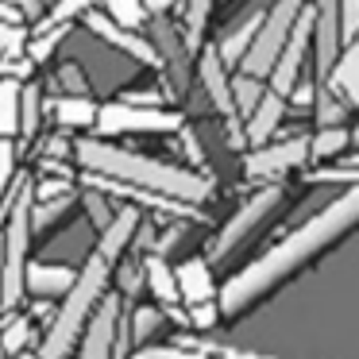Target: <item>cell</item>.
<instances>
[{
  "instance_id": "1",
  "label": "cell",
  "mask_w": 359,
  "mask_h": 359,
  "mask_svg": "<svg viewBox=\"0 0 359 359\" xmlns=\"http://www.w3.org/2000/svg\"><path fill=\"white\" fill-rule=\"evenodd\" d=\"M182 348L243 359H359V189L325 248L212 332L178 336Z\"/></svg>"
},
{
  "instance_id": "2",
  "label": "cell",
  "mask_w": 359,
  "mask_h": 359,
  "mask_svg": "<svg viewBox=\"0 0 359 359\" xmlns=\"http://www.w3.org/2000/svg\"><path fill=\"white\" fill-rule=\"evenodd\" d=\"M74 158H78V166L86 174H93V178H109V182H116V186L147 189V194L189 205V209H201L212 197V178L205 170L163 163V158H151V155L132 151V147H116V143L104 140V135H86V140H78L74 143Z\"/></svg>"
},
{
  "instance_id": "3",
  "label": "cell",
  "mask_w": 359,
  "mask_h": 359,
  "mask_svg": "<svg viewBox=\"0 0 359 359\" xmlns=\"http://www.w3.org/2000/svg\"><path fill=\"white\" fill-rule=\"evenodd\" d=\"M112 266L116 263L104 259L97 248L89 251V259L78 271V282H74L70 294L62 297V309L55 313V320H50V328H47V340H43V348L35 359H66L78 348L93 309L101 305V297L109 294V286H112Z\"/></svg>"
},
{
  "instance_id": "4",
  "label": "cell",
  "mask_w": 359,
  "mask_h": 359,
  "mask_svg": "<svg viewBox=\"0 0 359 359\" xmlns=\"http://www.w3.org/2000/svg\"><path fill=\"white\" fill-rule=\"evenodd\" d=\"M8 209V224H4V271H0V309H16L20 297L27 294V251H32V228H35V189L32 182H20L12 189V201H4Z\"/></svg>"
},
{
  "instance_id": "5",
  "label": "cell",
  "mask_w": 359,
  "mask_h": 359,
  "mask_svg": "<svg viewBox=\"0 0 359 359\" xmlns=\"http://www.w3.org/2000/svg\"><path fill=\"white\" fill-rule=\"evenodd\" d=\"M309 8V0H271V8L263 12V20H259L255 35H251L248 50L240 55V62H236V70L240 74H251V78H271L274 62H278L282 47L290 43V32H294V24L302 20V12Z\"/></svg>"
},
{
  "instance_id": "6",
  "label": "cell",
  "mask_w": 359,
  "mask_h": 359,
  "mask_svg": "<svg viewBox=\"0 0 359 359\" xmlns=\"http://www.w3.org/2000/svg\"><path fill=\"white\" fill-rule=\"evenodd\" d=\"M302 170H309V128L294 135H278V140L240 155V182H248V186L294 182L302 178Z\"/></svg>"
},
{
  "instance_id": "7",
  "label": "cell",
  "mask_w": 359,
  "mask_h": 359,
  "mask_svg": "<svg viewBox=\"0 0 359 359\" xmlns=\"http://www.w3.org/2000/svg\"><path fill=\"white\" fill-rule=\"evenodd\" d=\"M147 39L155 43L158 66L166 70V93L186 101L189 89L197 86V50L186 43L182 24L166 8H158L147 16Z\"/></svg>"
},
{
  "instance_id": "8",
  "label": "cell",
  "mask_w": 359,
  "mask_h": 359,
  "mask_svg": "<svg viewBox=\"0 0 359 359\" xmlns=\"http://www.w3.org/2000/svg\"><path fill=\"white\" fill-rule=\"evenodd\" d=\"M186 120L170 109H151V104H132V101H112L97 109V132L104 140L112 135H170L182 132Z\"/></svg>"
},
{
  "instance_id": "9",
  "label": "cell",
  "mask_w": 359,
  "mask_h": 359,
  "mask_svg": "<svg viewBox=\"0 0 359 359\" xmlns=\"http://www.w3.org/2000/svg\"><path fill=\"white\" fill-rule=\"evenodd\" d=\"M120 302H124L120 294L101 297V305L93 309V317H89L86 332H81V340H78L81 359H112V348H116V336H120V320H124Z\"/></svg>"
},
{
  "instance_id": "10",
  "label": "cell",
  "mask_w": 359,
  "mask_h": 359,
  "mask_svg": "<svg viewBox=\"0 0 359 359\" xmlns=\"http://www.w3.org/2000/svg\"><path fill=\"white\" fill-rule=\"evenodd\" d=\"M86 27L97 35L101 43H109V47H116L120 55H128L132 62H140V66H158V50H155V43L147 39V35H140V32H132V27H120L116 20L109 16V12H86Z\"/></svg>"
},
{
  "instance_id": "11",
  "label": "cell",
  "mask_w": 359,
  "mask_h": 359,
  "mask_svg": "<svg viewBox=\"0 0 359 359\" xmlns=\"http://www.w3.org/2000/svg\"><path fill=\"white\" fill-rule=\"evenodd\" d=\"M294 112V104L286 101V97H278L274 89H266L263 101L255 104V109L243 116V135H248V151L251 147H263V143H271L274 135H278V128L286 124V116Z\"/></svg>"
},
{
  "instance_id": "12",
  "label": "cell",
  "mask_w": 359,
  "mask_h": 359,
  "mask_svg": "<svg viewBox=\"0 0 359 359\" xmlns=\"http://www.w3.org/2000/svg\"><path fill=\"white\" fill-rule=\"evenodd\" d=\"M178 271V290H182V305H201V302H217L220 294V278L212 271V263L205 255H194L186 263L174 266Z\"/></svg>"
},
{
  "instance_id": "13",
  "label": "cell",
  "mask_w": 359,
  "mask_h": 359,
  "mask_svg": "<svg viewBox=\"0 0 359 359\" xmlns=\"http://www.w3.org/2000/svg\"><path fill=\"white\" fill-rule=\"evenodd\" d=\"M78 282V271L66 263H27V294L35 297H66Z\"/></svg>"
},
{
  "instance_id": "14",
  "label": "cell",
  "mask_w": 359,
  "mask_h": 359,
  "mask_svg": "<svg viewBox=\"0 0 359 359\" xmlns=\"http://www.w3.org/2000/svg\"><path fill=\"white\" fill-rule=\"evenodd\" d=\"M143 274H147V294L158 305H182V290H178V271L170 266V259L147 251L143 255Z\"/></svg>"
},
{
  "instance_id": "15",
  "label": "cell",
  "mask_w": 359,
  "mask_h": 359,
  "mask_svg": "<svg viewBox=\"0 0 359 359\" xmlns=\"http://www.w3.org/2000/svg\"><path fill=\"white\" fill-rule=\"evenodd\" d=\"M97 109H101V104H93L89 97H74V93L58 97V101L50 104L58 132H86V128H97Z\"/></svg>"
},
{
  "instance_id": "16",
  "label": "cell",
  "mask_w": 359,
  "mask_h": 359,
  "mask_svg": "<svg viewBox=\"0 0 359 359\" xmlns=\"http://www.w3.org/2000/svg\"><path fill=\"white\" fill-rule=\"evenodd\" d=\"M166 309L158 302H135L132 309H128V328H132V344H135V351L140 348H147L151 340H155V332L166 325Z\"/></svg>"
},
{
  "instance_id": "17",
  "label": "cell",
  "mask_w": 359,
  "mask_h": 359,
  "mask_svg": "<svg viewBox=\"0 0 359 359\" xmlns=\"http://www.w3.org/2000/svg\"><path fill=\"white\" fill-rule=\"evenodd\" d=\"M220 0H186L182 4V32H186V43L194 50H201L209 43V24L217 16Z\"/></svg>"
},
{
  "instance_id": "18",
  "label": "cell",
  "mask_w": 359,
  "mask_h": 359,
  "mask_svg": "<svg viewBox=\"0 0 359 359\" xmlns=\"http://www.w3.org/2000/svg\"><path fill=\"white\" fill-rule=\"evenodd\" d=\"M20 93L24 81L20 78H4L0 81V135H20Z\"/></svg>"
},
{
  "instance_id": "19",
  "label": "cell",
  "mask_w": 359,
  "mask_h": 359,
  "mask_svg": "<svg viewBox=\"0 0 359 359\" xmlns=\"http://www.w3.org/2000/svg\"><path fill=\"white\" fill-rule=\"evenodd\" d=\"M263 93H266L263 78H251V74L232 70V101H236V112H240V116H248V112L263 101Z\"/></svg>"
},
{
  "instance_id": "20",
  "label": "cell",
  "mask_w": 359,
  "mask_h": 359,
  "mask_svg": "<svg viewBox=\"0 0 359 359\" xmlns=\"http://www.w3.org/2000/svg\"><path fill=\"white\" fill-rule=\"evenodd\" d=\"M66 39V24H55V27H39V32H32V39H27V58H32V66L39 62H50V55L58 50V43Z\"/></svg>"
},
{
  "instance_id": "21",
  "label": "cell",
  "mask_w": 359,
  "mask_h": 359,
  "mask_svg": "<svg viewBox=\"0 0 359 359\" xmlns=\"http://www.w3.org/2000/svg\"><path fill=\"white\" fill-rule=\"evenodd\" d=\"M39 120H43V89L24 86V93H20V135L32 140L39 132Z\"/></svg>"
},
{
  "instance_id": "22",
  "label": "cell",
  "mask_w": 359,
  "mask_h": 359,
  "mask_svg": "<svg viewBox=\"0 0 359 359\" xmlns=\"http://www.w3.org/2000/svg\"><path fill=\"white\" fill-rule=\"evenodd\" d=\"M101 0H55L47 8V16L39 20V27H55V24H70V20L86 16V12H93Z\"/></svg>"
},
{
  "instance_id": "23",
  "label": "cell",
  "mask_w": 359,
  "mask_h": 359,
  "mask_svg": "<svg viewBox=\"0 0 359 359\" xmlns=\"http://www.w3.org/2000/svg\"><path fill=\"white\" fill-rule=\"evenodd\" d=\"M27 39L32 35L20 24H4L0 20V62H20V58H27Z\"/></svg>"
},
{
  "instance_id": "24",
  "label": "cell",
  "mask_w": 359,
  "mask_h": 359,
  "mask_svg": "<svg viewBox=\"0 0 359 359\" xmlns=\"http://www.w3.org/2000/svg\"><path fill=\"white\" fill-rule=\"evenodd\" d=\"M81 205H86L89 224H93L97 236H101L104 228L112 224V217H116V205L109 201V194H104V189H93V194H86V197H81Z\"/></svg>"
},
{
  "instance_id": "25",
  "label": "cell",
  "mask_w": 359,
  "mask_h": 359,
  "mask_svg": "<svg viewBox=\"0 0 359 359\" xmlns=\"http://www.w3.org/2000/svg\"><path fill=\"white\" fill-rule=\"evenodd\" d=\"M109 4V16L116 20L120 27H143L147 24V16H151V8L143 4V0H104Z\"/></svg>"
},
{
  "instance_id": "26",
  "label": "cell",
  "mask_w": 359,
  "mask_h": 359,
  "mask_svg": "<svg viewBox=\"0 0 359 359\" xmlns=\"http://www.w3.org/2000/svg\"><path fill=\"white\" fill-rule=\"evenodd\" d=\"M27 340H35L32 320L27 317H12L8 325H4V332H0V348H4V355H20V351L27 348Z\"/></svg>"
},
{
  "instance_id": "27",
  "label": "cell",
  "mask_w": 359,
  "mask_h": 359,
  "mask_svg": "<svg viewBox=\"0 0 359 359\" xmlns=\"http://www.w3.org/2000/svg\"><path fill=\"white\" fill-rule=\"evenodd\" d=\"M74 205V194H62V197H50V201H35V228H47V224H55L58 217H62L66 209Z\"/></svg>"
},
{
  "instance_id": "28",
  "label": "cell",
  "mask_w": 359,
  "mask_h": 359,
  "mask_svg": "<svg viewBox=\"0 0 359 359\" xmlns=\"http://www.w3.org/2000/svg\"><path fill=\"white\" fill-rule=\"evenodd\" d=\"M55 78H58V86H62V93L89 97V81H86V74H81V66H78V62H62Z\"/></svg>"
},
{
  "instance_id": "29",
  "label": "cell",
  "mask_w": 359,
  "mask_h": 359,
  "mask_svg": "<svg viewBox=\"0 0 359 359\" xmlns=\"http://www.w3.org/2000/svg\"><path fill=\"white\" fill-rule=\"evenodd\" d=\"M12 178H16V143L8 135H0V197L12 186Z\"/></svg>"
},
{
  "instance_id": "30",
  "label": "cell",
  "mask_w": 359,
  "mask_h": 359,
  "mask_svg": "<svg viewBox=\"0 0 359 359\" xmlns=\"http://www.w3.org/2000/svg\"><path fill=\"white\" fill-rule=\"evenodd\" d=\"M62 194H70V178H62V174L43 178L39 186H35V201H50V197H62Z\"/></svg>"
},
{
  "instance_id": "31",
  "label": "cell",
  "mask_w": 359,
  "mask_h": 359,
  "mask_svg": "<svg viewBox=\"0 0 359 359\" xmlns=\"http://www.w3.org/2000/svg\"><path fill=\"white\" fill-rule=\"evenodd\" d=\"M12 4H16L27 20H43V4H47V0H12Z\"/></svg>"
},
{
  "instance_id": "32",
  "label": "cell",
  "mask_w": 359,
  "mask_h": 359,
  "mask_svg": "<svg viewBox=\"0 0 359 359\" xmlns=\"http://www.w3.org/2000/svg\"><path fill=\"white\" fill-rule=\"evenodd\" d=\"M0 20H4V24H20V20H27V16L12 4V0H0Z\"/></svg>"
},
{
  "instance_id": "33",
  "label": "cell",
  "mask_w": 359,
  "mask_h": 359,
  "mask_svg": "<svg viewBox=\"0 0 359 359\" xmlns=\"http://www.w3.org/2000/svg\"><path fill=\"white\" fill-rule=\"evenodd\" d=\"M0 271H4V240H0Z\"/></svg>"
},
{
  "instance_id": "34",
  "label": "cell",
  "mask_w": 359,
  "mask_h": 359,
  "mask_svg": "<svg viewBox=\"0 0 359 359\" xmlns=\"http://www.w3.org/2000/svg\"><path fill=\"white\" fill-rule=\"evenodd\" d=\"M212 359H243V355H212Z\"/></svg>"
},
{
  "instance_id": "35",
  "label": "cell",
  "mask_w": 359,
  "mask_h": 359,
  "mask_svg": "<svg viewBox=\"0 0 359 359\" xmlns=\"http://www.w3.org/2000/svg\"><path fill=\"white\" fill-rule=\"evenodd\" d=\"M0 355H4V348H0Z\"/></svg>"
}]
</instances>
